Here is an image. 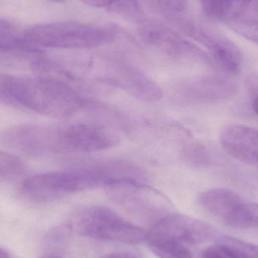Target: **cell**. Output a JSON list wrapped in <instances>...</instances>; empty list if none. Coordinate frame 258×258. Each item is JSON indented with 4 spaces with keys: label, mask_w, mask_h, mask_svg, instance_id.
I'll return each instance as SVG.
<instances>
[{
    "label": "cell",
    "mask_w": 258,
    "mask_h": 258,
    "mask_svg": "<svg viewBox=\"0 0 258 258\" xmlns=\"http://www.w3.org/2000/svg\"><path fill=\"white\" fill-rule=\"evenodd\" d=\"M119 141L113 131L93 123L22 124L8 128L1 135L3 145L31 157L101 151L115 147Z\"/></svg>",
    "instance_id": "1"
},
{
    "label": "cell",
    "mask_w": 258,
    "mask_h": 258,
    "mask_svg": "<svg viewBox=\"0 0 258 258\" xmlns=\"http://www.w3.org/2000/svg\"><path fill=\"white\" fill-rule=\"evenodd\" d=\"M2 103L58 119L74 116L86 105L84 98L69 85L46 77L0 76Z\"/></svg>",
    "instance_id": "2"
},
{
    "label": "cell",
    "mask_w": 258,
    "mask_h": 258,
    "mask_svg": "<svg viewBox=\"0 0 258 258\" xmlns=\"http://www.w3.org/2000/svg\"><path fill=\"white\" fill-rule=\"evenodd\" d=\"M112 177L102 161L71 168L35 174L20 185L23 198L33 203H47L95 188L106 187Z\"/></svg>",
    "instance_id": "3"
},
{
    "label": "cell",
    "mask_w": 258,
    "mask_h": 258,
    "mask_svg": "<svg viewBox=\"0 0 258 258\" xmlns=\"http://www.w3.org/2000/svg\"><path fill=\"white\" fill-rule=\"evenodd\" d=\"M118 33L114 28L77 21L36 24L21 31V37L33 48L89 49L111 43Z\"/></svg>",
    "instance_id": "4"
},
{
    "label": "cell",
    "mask_w": 258,
    "mask_h": 258,
    "mask_svg": "<svg viewBox=\"0 0 258 258\" xmlns=\"http://www.w3.org/2000/svg\"><path fill=\"white\" fill-rule=\"evenodd\" d=\"M68 230L80 236L119 243H142L146 233L109 208L86 206L75 211L67 224Z\"/></svg>",
    "instance_id": "5"
},
{
    "label": "cell",
    "mask_w": 258,
    "mask_h": 258,
    "mask_svg": "<svg viewBox=\"0 0 258 258\" xmlns=\"http://www.w3.org/2000/svg\"><path fill=\"white\" fill-rule=\"evenodd\" d=\"M105 189L109 198L117 206L151 226L174 213V206L169 199L145 182L118 180Z\"/></svg>",
    "instance_id": "6"
},
{
    "label": "cell",
    "mask_w": 258,
    "mask_h": 258,
    "mask_svg": "<svg viewBox=\"0 0 258 258\" xmlns=\"http://www.w3.org/2000/svg\"><path fill=\"white\" fill-rule=\"evenodd\" d=\"M137 32L145 45L165 57L180 61H198L210 65V59L199 48L160 23L141 21Z\"/></svg>",
    "instance_id": "7"
},
{
    "label": "cell",
    "mask_w": 258,
    "mask_h": 258,
    "mask_svg": "<svg viewBox=\"0 0 258 258\" xmlns=\"http://www.w3.org/2000/svg\"><path fill=\"white\" fill-rule=\"evenodd\" d=\"M216 235V230L210 224L174 212L151 226L146 233L145 242L171 241L198 245L212 240Z\"/></svg>",
    "instance_id": "8"
},
{
    "label": "cell",
    "mask_w": 258,
    "mask_h": 258,
    "mask_svg": "<svg viewBox=\"0 0 258 258\" xmlns=\"http://www.w3.org/2000/svg\"><path fill=\"white\" fill-rule=\"evenodd\" d=\"M97 80L122 89L137 99L154 102L162 99L160 86L137 68L122 62L109 63Z\"/></svg>",
    "instance_id": "9"
},
{
    "label": "cell",
    "mask_w": 258,
    "mask_h": 258,
    "mask_svg": "<svg viewBox=\"0 0 258 258\" xmlns=\"http://www.w3.org/2000/svg\"><path fill=\"white\" fill-rule=\"evenodd\" d=\"M238 86L233 80L219 74H208L180 82L176 95L189 103H212L233 98Z\"/></svg>",
    "instance_id": "10"
},
{
    "label": "cell",
    "mask_w": 258,
    "mask_h": 258,
    "mask_svg": "<svg viewBox=\"0 0 258 258\" xmlns=\"http://www.w3.org/2000/svg\"><path fill=\"white\" fill-rule=\"evenodd\" d=\"M220 141L230 156L258 169V130L242 124H229L222 128Z\"/></svg>",
    "instance_id": "11"
},
{
    "label": "cell",
    "mask_w": 258,
    "mask_h": 258,
    "mask_svg": "<svg viewBox=\"0 0 258 258\" xmlns=\"http://www.w3.org/2000/svg\"><path fill=\"white\" fill-rule=\"evenodd\" d=\"M189 35L209 50L216 64L224 72L235 74L240 71L242 53L233 41L220 35L197 30Z\"/></svg>",
    "instance_id": "12"
},
{
    "label": "cell",
    "mask_w": 258,
    "mask_h": 258,
    "mask_svg": "<svg viewBox=\"0 0 258 258\" xmlns=\"http://www.w3.org/2000/svg\"><path fill=\"white\" fill-rule=\"evenodd\" d=\"M199 203L204 210L231 227H234L244 204L242 199L236 192L222 188L204 191L200 195Z\"/></svg>",
    "instance_id": "13"
},
{
    "label": "cell",
    "mask_w": 258,
    "mask_h": 258,
    "mask_svg": "<svg viewBox=\"0 0 258 258\" xmlns=\"http://www.w3.org/2000/svg\"><path fill=\"white\" fill-rule=\"evenodd\" d=\"M217 245L224 248L232 258H258V245L232 236H220Z\"/></svg>",
    "instance_id": "14"
},
{
    "label": "cell",
    "mask_w": 258,
    "mask_h": 258,
    "mask_svg": "<svg viewBox=\"0 0 258 258\" xmlns=\"http://www.w3.org/2000/svg\"><path fill=\"white\" fill-rule=\"evenodd\" d=\"M26 167L22 161L8 152L0 153V178L2 182H11L24 177Z\"/></svg>",
    "instance_id": "15"
},
{
    "label": "cell",
    "mask_w": 258,
    "mask_h": 258,
    "mask_svg": "<svg viewBox=\"0 0 258 258\" xmlns=\"http://www.w3.org/2000/svg\"><path fill=\"white\" fill-rule=\"evenodd\" d=\"M147 243L151 251L160 258H192L184 244L171 241H154Z\"/></svg>",
    "instance_id": "16"
},
{
    "label": "cell",
    "mask_w": 258,
    "mask_h": 258,
    "mask_svg": "<svg viewBox=\"0 0 258 258\" xmlns=\"http://www.w3.org/2000/svg\"><path fill=\"white\" fill-rule=\"evenodd\" d=\"M183 162L194 168H204L210 164V154L207 149L199 143L188 144L181 152Z\"/></svg>",
    "instance_id": "17"
},
{
    "label": "cell",
    "mask_w": 258,
    "mask_h": 258,
    "mask_svg": "<svg viewBox=\"0 0 258 258\" xmlns=\"http://www.w3.org/2000/svg\"><path fill=\"white\" fill-rule=\"evenodd\" d=\"M226 23L235 33L258 45V21L238 18Z\"/></svg>",
    "instance_id": "18"
},
{
    "label": "cell",
    "mask_w": 258,
    "mask_h": 258,
    "mask_svg": "<svg viewBox=\"0 0 258 258\" xmlns=\"http://www.w3.org/2000/svg\"><path fill=\"white\" fill-rule=\"evenodd\" d=\"M252 2L253 0H221L222 20L227 22L238 19Z\"/></svg>",
    "instance_id": "19"
},
{
    "label": "cell",
    "mask_w": 258,
    "mask_h": 258,
    "mask_svg": "<svg viewBox=\"0 0 258 258\" xmlns=\"http://www.w3.org/2000/svg\"><path fill=\"white\" fill-rule=\"evenodd\" d=\"M203 12L210 18L222 20L221 0H201Z\"/></svg>",
    "instance_id": "20"
},
{
    "label": "cell",
    "mask_w": 258,
    "mask_h": 258,
    "mask_svg": "<svg viewBox=\"0 0 258 258\" xmlns=\"http://www.w3.org/2000/svg\"><path fill=\"white\" fill-rule=\"evenodd\" d=\"M198 258H232L220 245L211 246L204 249Z\"/></svg>",
    "instance_id": "21"
},
{
    "label": "cell",
    "mask_w": 258,
    "mask_h": 258,
    "mask_svg": "<svg viewBox=\"0 0 258 258\" xmlns=\"http://www.w3.org/2000/svg\"><path fill=\"white\" fill-rule=\"evenodd\" d=\"M163 9L172 12H181L184 9L186 0H158Z\"/></svg>",
    "instance_id": "22"
},
{
    "label": "cell",
    "mask_w": 258,
    "mask_h": 258,
    "mask_svg": "<svg viewBox=\"0 0 258 258\" xmlns=\"http://www.w3.org/2000/svg\"><path fill=\"white\" fill-rule=\"evenodd\" d=\"M80 1L89 7L105 9L109 11L115 6L118 0H80Z\"/></svg>",
    "instance_id": "23"
},
{
    "label": "cell",
    "mask_w": 258,
    "mask_h": 258,
    "mask_svg": "<svg viewBox=\"0 0 258 258\" xmlns=\"http://www.w3.org/2000/svg\"><path fill=\"white\" fill-rule=\"evenodd\" d=\"M245 86L252 99L258 98V72L253 73L248 76Z\"/></svg>",
    "instance_id": "24"
},
{
    "label": "cell",
    "mask_w": 258,
    "mask_h": 258,
    "mask_svg": "<svg viewBox=\"0 0 258 258\" xmlns=\"http://www.w3.org/2000/svg\"><path fill=\"white\" fill-rule=\"evenodd\" d=\"M99 258H138L136 256L127 253H116V254H107Z\"/></svg>",
    "instance_id": "25"
},
{
    "label": "cell",
    "mask_w": 258,
    "mask_h": 258,
    "mask_svg": "<svg viewBox=\"0 0 258 258\" xmlns=\"http://www.w3.org/2000/svg\"><path fill=\"white\" fill-rule=\"evenodd\" d=\"M0 258H13L12 256L11 255L10 253L8 252L6 250H5L4 248H1V251H0Z\"/></svg>",
    "instance_id": "26"
},
{
    "label": "cell",
    "mask_w": 258,
    "mask_h": 258,
    "mask_svg": "<svg viewBox=\"0 0 258 258\" xmlns=\"http://www.w3.org/2000/svg\"><path fill=\"white\" fill-rule=\"evenodd\" d=\"M48 1L53 2V3H59V4H62V3H65L66 0H48Z\"/></svg>",
    "instance_id": "27"
},
{
    "label": "cell",
    "mask_w": 258,
    "mask_h": 258,
    "mask_svg": "<svg viewBox=\"0 0 258 258\" xmlns=\"http://www.w3.org/2000/svg\"><path fill=\"white\" fill-rule=\"evenodd\" d=\"M41 258H62L60 257H58V256L56 255H51V254H49V255H45L43 256V257Z\"/></svg>",
    "instance_id": "28"
}]
</instances>
